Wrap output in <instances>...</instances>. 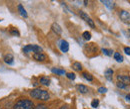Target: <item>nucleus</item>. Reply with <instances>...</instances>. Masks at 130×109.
I'll return each mask as SVG.
<instances>
[{"label":"nucleus","mask_w":130,"mask_h":109,"mask_svg":"<svg viewBox=\"0 0 130 109\" xmlns=\"http://www.w3.org/2000/svg\"><path fill=\"white\" fill-rule=\"evenodd\" d=\"M117 79H118V81H119V82H122V83H124L125 85H128V84L130 83V78H129V76L119 75V76L117 77Z\"/></svg>","instance_id":"obj_5"},{"label":"nucleus","mask_w":130,"mask_h":109,"mask_svg":"<svg viewBox=\"0 0 130 109\" xmlns=\"http://www.w3.org/2000/svg\"><path fill=\"white\" fill-rule=\"evenodd\" d=\"M30 95L32 96L33 98L38 99V100H43L46 101L50 98V94L48 93V91L40 89V88H35L30 91Z\"/></svg>","instance_id":"obj_1"},{"label":"nucleus","mask_w":130,"mask_h":109,"mask_svg":"<svg viewBox=\"0 0 130 109\" xmlns=\"http://www.w3.org/2000/svg\"><path fill=\"white\" fill-rule=\"evenodd\" d=\"M4 62H6V63H8V64H13V62H14V57L11 54H7L4 57Z\"/></svg>","instance_id":"obj_7"},{"label":"nucleus","mask_w":130,"mask_h":109,"mask_svg":"<svg viewBox=\"0 0 130 109\" xmlns=\"http://www.w3.org/2000/svg\"><path fill=\"white\" fill-rule=\"evenodd\" d=\"M59 109H68V108H67L66 106H62V107H60Z\"/></svg>","instance_id":"obj_30"},{"label":"nucleus","mask_w":130,"mask_h":109,"mask_svg":"<svg viewBox=\"0 0 130 109\" xmlns=\"http://www.w3.org/2000/svg\"><path fill=\"white\" fill-rule=\"evenodd\" d=\"M51 28H52V30L55 32L57 35H61L62 29H61V27L59 26V24H57V23H53L52 26H51Z\"/></svg>","instance_id":"obj_8"},{"label":"nucleus","mask_w":130,"mask_h":109,"mask_svg":"<svg viewBox=\"0 0 130 109\" xmlns=\"http://www.w3.org/2000/svg\"><path fill=\"white\" fill-rule=\"evenodd\" d=\"M10 33L13 35V36H17V37H19V32H18V30H16V28H12L11 30H10Z\"/></svg>","instance_id":"obj_23"},{"label":"nucleus","mask_w":130,"mask_h":109,"mask_svg":"<svg viewBox=\"0 0 130 109\" xmlns=\"http://www.w3.org/2000/svg\"><path fill=\"white\" fill-rule=\"evenodd\" d=\"M18 11H19V13H20V15L23 16V17H27V12H26V10L23 8V6H22V4H19L18 5Z\"/></svg>","instance_id":"obj_13"},{"label":"nucleus","mask_w":130,"mask_h":109,"mask_svg":"<svg viewBox=\"0 0 130 109\" xmlns=\"http://www.w3.org/2000/svg\"><path fill=\"white\" fill-rule=\"evenodd\" d=\"M76 88H77V90H78L80 93H86V92L88 91V88H87L85 85H83V84H78V85L76 86Z\"/></svg>","instance_id":"obj_11"},{"label":"nucleus","mask_w":130,"mask_h":109,"mask_svg":"<svg viewBox=\"0 0 130 109\" xmlns=\"http://www.w3.org/2000/svg\"><path fill=\"white\" fill-rule=\"evenodd\" d=\"M98 92L99 93H106L107 92V88L106 87H99L98 88Z\"/></svg>","instance_id":"obj_26"},{"label":"nucleus","mask_w":130,"mask_h":109,"mask_svg":"<svg viewBox=\"0 0 130 109\" xmlns=\"http://www.w3.org/2000/svg\"><path fill=\"white\" fill-rule=\"evenodd\" d=\"M79 16L81 17L82 19L85 21V22H87L88 24H89V26L91 27V28H94L95 27V25H94V22H93V20L89 17V16L87 15L84 11H79Z\"/></svg>","instance_id":"obj_3"},{"label":"nucleus","mask_w":130,"mask_h":109,"mask_svg":"<svg viewBox=\"0 0 130 109\" xmlns=\"http://www.w3.org/2000/svg\"><path fill=\"white\" fill-rule=\"evenodd\" d=\"M72 67H73V69H75V70H77V71H81L82 70V64L78 62H73Z\"/></svg>","instance_id":"obj_14"},{"label":"nucleus","mask_w":130,"mask_h":109,"mask_svg":"<svg viewBox=\"0 0 130 109\" xmlns=\"http://www.w3.org/2000/svg\"><path fill=\"white\" fill-rule=\"evenodd\" d=\"M33 58H34L36 61H38V62H43V61H45V59H46V56H45L44 54L40 53V54H34Z\"/></svg>","instance_id":"obj_9"},{"label":"nucleus","mask_w":130,"mask_h":109,"mask_svg":"<svg viewBox=\"0 0 130 109\" xmlns=\"http://www.w3.org/2000/svg\"><path fill=\"white\" fill-rule=\"evenodd\" d=\"M40 82H41L42 84H44V85L48 86L49 84H50V79H49L48 78H45V77H43V78H40Z\"/></svg>","instance_id":"obj_16"},{"label":"nucleus","mask_w":130,"mask_h":109,"mask_svg":"<svg viewBox=\"0 0 130 109\" xmlns=\"http://www.w3.org/2000/svg\"><path fill=\"white\" fill-rule=\"evenodd\" d=\"M116 85H117V87H118V88H121V89H124V88H126V86H127V85H125L124 83L119 82V81L117 82V84H116Z\"/></svg>","instance_id":"obj_24"},{"label":"nucleus","mask_w":130,"mask_h":109,"mask_svg":"<svg viewBox=\"0 0 130 109\" xmlns=\"http://www.w3.org/2000/svg\"><path fill=\"white\" fill-rule=\"evenodd\" d=\"M124 52H125V54H127L128 56H130V47L124 48Z\"/></svg>","instance_id":"obj_28"},{"label":"nucleus","mask_w":130,"mask_h":109,"mask_svg":"<svg viewBox=\"0 0 130 109\" xmlns=\"http://www.w3.org/2000/svg\"><path fill=\"white\" fill-rule=\"evenodd\" d=\"M66 77L69 78V79H72V80H74L75 78H76V77H75V75H74V74H72V72H68Z\"/></svg>","instance_id":"obj_25"},{"label":"nucleus","mask_w":130,"mask_h":109,"mask_svg":"<svg viewBox=\"0 0 130 109\" xmlns=\"http://www.w3.org/2000/svg\"><path fill=\"white\" fill-rule=\"evenodd\" d=\"M98 105H99V100L98 99H93L92 102H91V107L96 108V107H98Z\"/></svg>","instance_id":"obj_22"},{"label":"nucleus","mask_w":130,"mask_h":109,"mask_svg":"<svg viewBox=\"0 0 130 109\" xmlns=\"http://www.w3.org/2000/svg\"><path fill=\"white\" fill-rule=\"evenodd\" d=\"M13 109H35L34 103L29 99H20L18 100Z\"/></svg>","instance_id":"obj_2"},{"label":"nucleus","mask_w":130,"mask_h":109,"mask_svg":"<svg viewBox=\"0 0 130 109\" xmlns=\"http://www.w3.org/2000/svg\"><path fill=\"white\" fill-rule=\"evenodd\" d=\"M119 17H120L122 22L127 23V24L130 23V13L127 12L126 10H121L120 13H119Z\"/></svg>","instance_id":"obj_4"},{"label":"nucleus","mask_w":130,"mask_h":109,"mask_svg":"<svg viewBox=\"0 0 130 109\" xmlns=\"http://www.w3.org/2000/svg\"><path fill=\"white\" fill-rule=\"evenodd\" d=\"M23 52L24 53H30V52H33V45H28V46H25L23 48Z\"/></svg>","instance_id":"obj_20"},{"label":"nucleus","mask_w":130,"mask_h":109,"mask_svg":"<svg viewBox=\"0 0 130 109\" xmlns=\"http://www.w3.org/2000/svg\"><path fill=\"white\" fill-rule=\"evenodd\" d=\"M52 72L57 74V75H59V76H63V75H65L64 69H59V68H52Z\"/></svg>","instance_id":"obj_19"},{"label":"nucleus","mask_w":130,"mask_h":109,"mask_svg":"<svg viewBox=\"0 0 130 109\" xmlns=\"http://www.w3.org/2000/svg\"><path fill=\"white\" fill-rule=\"evenodd\" d=\"M101 2H102V3H103V4H104V5H105V6L107 7V8H109V9H113V8H114V6H115V5H114V2H112V1H107V0H102Z\"/></svg>","instance_id":"obj_12"},{"label":"nucleus","mask_w":130,"mask_h":109,"mask_svg":"<svg viewBox=\"0 0 130 109\" xmlns=\"http://www.w3.org/2000/svg\"><path fill=\"white\" fill-rule=\"evenodd\" d=\"M59 48H60L61 52L67 53V52L69 51V44H68L66 41H64V40H61V41L59 42Z\"/></svg>","instance_id":"obj_6"},{"label":"nucleus","mask_w":130,"mask_h":109,"mask_svg":"<svg viewBox=\"0 0 130 109\" xmlns=\"http://www.w3.org/2000/svg\"><path fill=\"white\" fill-rule=\"evenodd\" d=\"M0 109H1V107H0Z\"/></svg>","instance_id":"obj_31"},{"label":"nucleus","mask_w":130,"mask_h":109,"mask_svg":"<svg viewBox=\"0 0 130 109\" xmlns=\"http://www.w3.org/2000/svg\"><path fill=\"white\" fill-rule=\"evenodd\" d=\"M82 37H83V39H84L85 41H89V40L91 39V34H90V32L86 31L82 34Z\"/></svg>","instance_id":"obj_18"},{"label":"nucleus","mask_w":130,"mask_h":109,"mask_svg":"<svg viewBox=\"0 0 130 109\" xmlns=\"http://www.w3.org/2000/svg\"><path fill=\"white\" fill-rule=\"evenodd\" d=\"M126 99H127V101L130 102V94H127V95H126Z\"/></svg>","instance_id":"obj_29"},{"label":"nucleus","mask_w":130,"mask_h":109,"mask_svg":"<svg viewBox=\"0 0 130 109\" xmlns=\"http://www.w3.org/2000/svg\"><path fill=\"white\" fill-rule=\"evenodd\" d=\"M102 53L108 57H111L113 55V51L110 50V49H102Z\"/></svg>","instance_id":"obj_17"},{"label":"nucleus","mask_w":130,"mask_h":109,"mask_svg":"<svg viewBox=\"0 0 130 109\" xmlns=\"http://www.w3.org/2000/svg\"><path fill=\"white\" fill-rule=\"evenodd\" d=\"M35 109H48V107L46 106V105H43V104H39V105H37Z\"/></svg>","instance_id":"obj_27"},{"label":"nucleus","mask_w":130,"mask_h":109,"mask_svg":"<svg viewBox=\"0 0 130 109\" xmlns=\"http://www.w3.org/2000/svg\"><path fill=\"white\" fill-rule=\"evenodd\" d=\"M82 76H83V78H85V79H87V80H89V81H92V80H93V77H92L90 74H88V72H83Z\"/></svg>","instance_id":"obj_21"},{"label":"nucleus","mask_w":130,"mask_h":109,"mask_svg":"<svg viewBox=\"0 0 130 109\" xmlns=\"http://www.w3.org/2000/svg\"><path fill=\"white\" fill-rule=\"evenodd\" d=\"M114 59L116 60V62H123V60H124L123 56L120 55L119 53H115V54H114Z\"/></svg>","instance_id":"obj_15"},{"label":"nucleus","mask_w":130,"mask_h":109,"mask_svg":"<svg viewBox=\"0 0 130 109\" xmlns=\"http://www.w3.org/2000/svg\"><path fill=\"white\" fill-rule=\"evenodd\" d=\"M112 76H113V70L111 68H107L105 70V77H106V78L108 80H112V78H113Z\"/></svg>","instance_id":"obj_10"}]
</instances>
